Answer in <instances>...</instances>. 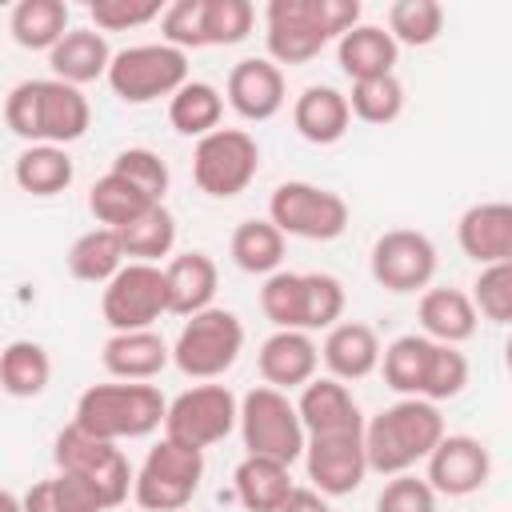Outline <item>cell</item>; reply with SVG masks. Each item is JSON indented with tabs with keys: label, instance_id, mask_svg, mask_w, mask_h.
Returning <instances> with one entry per match:
<instances>
[{
	"label": "cell",
	"instance_id": "cell-1",
	"mask_svg": "<svg viewBox=\"0 0 512 512\" xmlns=\"http://www.w3.org/2000/svg\"><path fill=\"white\" fill-rule=\"evenodd\" d=\"M360 24V0H268L264 48L272 64H308Z\"/></svg>",
	"mask_w": 512,
	"mask_h": 512
},
{
	"label": "cell",
	"instance_id": "cell-2",
	"mask_svg": "<svg viewBox=\"0 0 512 512\" xmlns=\"http://www.w3.org/2000/svg\"><path fill=\"white\" fill-rule=\"evenodd\" d=\"M4 124L24 144H72L92 124V104L76 84L56 76L48 80H20L4 96Z\"/></svg>",
	"mask_w": 512,
	"mask_h": 512
},
{
	"label": "cell",
	"instance_id": "cell-3",
	"mask_svg": "<svg viewBox=\"0 0 512 512\" xmlns=\"http://www.w3.org/2000/svg\"><path fill=\"white\" fill-rule=\"evenodd\" d=\"M444 436V416L432 400L400 396L396 404L380 408L364 428L368 468L380 476H404L420 460H428Z\"/></svg>",
	"mask_w": 512,
	"mask_h": 512
},
{
	"label": "cell",
	"instance_id": "cell-4",
	"mask_svg": "<svg viewBox=\"0 0 512 512\" xmlns=\"http://www.w3.org/2000/svg\"><path fill=\"white\" fill-rule=\"evenodd\" d=\"M168 416V400L156 384L144 380H116V384H92L76 400V424L100 440H140L152 436Z\"/></svg>",
	"mask_w": 512,
	"mask_h": 512
},
{
	"label": "cell",
	"instance_id": "cell-5",
	"mask_svg": "<svg viewBox=\"0 0 512 512\" xmlns=\"http://www.w3.org/2000/svg\"><path fill=\"white\" fill-rule=\"evenodd\" d=\"M240 440L248 456H268L280 464H296L308 448V432L300 420V408L288 400V392L272 384H256L240 400Z\"/></svg>",
	"mask_w": 512,
	"mask_h": 512
},
{
	"label": "cell",
	"instance_id": "cell-6",
	"mask_svg": "<svg viewBox=\"0 0 512 512\" xmlns=\"http://www.w3.org/2000/svg\"><path fill=\"white\" fill-rule=\"evenodd\" d=\"M244 348V324L228 308H204L184 320L176 344H172V364L188 380H216L224 376Z\"/></svg>",
	"mask_w": 512,
	"mask_h": 512
},
{
	"label": "cell",
	"instance_id": "cell-7",
	"mask_svg": "<svg viewBox=\"0 0 512 512\" xmlns=\"http://www.w3.org/2000/svg\"><path fill=\"white\" fill-rule=\"evenodd\" d=\"M200 480H204V452L164 436L160 444L148 448L144 464L136 468L132 496L144 512H180L200 492Z\"/></svg>",
	"mask_w": 512,
	"mask_h": 512
},
{
	"label": "cell",
	"instance_id": "cell-8",
	"mask_svg": "<svg viewBox=\"0 0 512 512\" xmlns=\"http://www.w3.org/2000/svg\"><path fill=\"white\" fill-rule=\"evenodd\" d=\"M188 84V52L172 44H132L112 56L108 88L124 104H152L160 96H176Z\"/></svg>",
	"mask_w": 512,
	"mask_h": 512
},
{
	"label": "cell",
	"instance_id": "cell-9",
	"mask_svg": "<svg viewBox=\"0 0 512 512\" xmlns=\"http://www.w3.org/2000/svg\"><path fill=\"white\" fill-rule=\"evenodd\" d=\"M260 172V144L244 128H216L196 140L192 152V180L212 200L240 196Z\"/></svg>",
	"mask_w": 512,
	"mask_h": 512
},
{
	"label": "cell",
	"instance_id": "cell-10",
	"mask_svg": "<svg viewBox=\"0 0 512 512\" xmlns=\"http://www.w3.org/2000/svg\"><path fill=\"white\" fill-rule=\"evenodd\" d=\"M268 220L284 236L336 240L348 228V200L340 192L308 184V180H284L268 196Z\"/></svg>",
	"mask_w": 512,
	"mask_h": 512
},
{
	"label": "cell",
	"instance_id": "cell-11",
	"mask_svg": "<svg viewBox=\"0 0 512 512\" xmlns=\"http://www.w3.org/2000/svg\"><path fill=\"white\" fill-rule=\"evenodd\" d=\"M164 312H172V304H168V276L160 264L128 260L100 292V316L112 332H144Z\"/></svg>",
	"mask_w": 512,
	"mask_h": 512
},
{
	"label": "cell",
	"instance_id": "cell-12",
	"mask_svg": "<svg viewBox=\"0 0 512 512\" xmlns=\"http://www.w3.org/2000/svg\"><path fill=\"white\" fill-rule=\"evenodd\" d=\"M52 460H56V472H72V476L92 480L108 496L112 508H120L128 500V488L136 484V472H132L128 456L112 440H100V436L84 432L76 420L56 432Z\"/></svg>",
	"mask_w": 512,
	"mask_h": 512
},
{
	"label": "cell",
	"instance_id": "cell-13",
	"mask_svg": "<svg viewBox=\"0 0 512 512\" xmlns=\"http://www.w3.org/2000/svg\"><path fill=\"white\" fill-rule=\"evenodd\" d=\"M232 428H240V400L228 384H196L168 400L164 436L176 444L204 452L208 444H220Z\"/></svg>",
	"mask_w": 512,
	"mask_h": 512
},
{
	"label": "cell",
	"instance_id": "cell-14",
	"mask_svg": "<svg viewBox=\"0 0 512 512\" xmlns=\"http://www.w3.org/2000/svg\"><path fill=\"white\" fill-rule=\"evenodd\" d=\"M436 244L416 232V228H388L376 236L372 256H368V272L380 288L404 296V292H420L432 284L436 276Z\"/></svg>",
	"mask_w": 512,
	"mask_h": 512
},
{
	"label": "cell",
	"instance_id": "cell-15",
	"mask_svg": "<svg viewBox=\"0 0 512 512\" xmlns=\"http://www.w3.org/2000/svg\"><path fill=\"white\" fill-rule=\"evenodd\" d=\"M424 464H428L424 480L436 488V496H472L492 476V456H488L484 440H476L468 432H448Z\"/></svg>",
	"mask_w": 512,
	"mask_h": 512
},
{
	"label": "cell",
	"instance_id": "cell-16",
	"mask_svg": "<svg viewBox=\"0 0 512 512\" xmlns=\"http://www.w3.org/2000/svg\"><path fill=\"white\" fill-rule=\"evenodd\" d=\"M300 420L308 440H328V436H364L368 420L356 404V396L348 392L344 380L336 376H316L312 384L300 388Z\"/></svg>",
	"mask_w": 512,
	"mask_h": 512
},
{
	"label": "cell",
	"instance_id": "cell-17",
	"mask_svg": "<svg viewBox=\"0 0 512 512\" xmlns=\"http://www.w3.org/2000/svg\"><path fill=\"white\" fill-rule=\"evenodd\" d=\"M304 468L316 492L324 496H352L368 468V452H364V436H328V440H308L304 448Z\"/></svg>",
	"mask_w": 512,
	"mask_h": 512
},
{
	"label": "cell",
	"instance_id": "cell-18",
	"mask_svg": "<svg viewBox=\"0 0 512 512\" xmlns=\"http://www.w3.org/2000/svg\"><path fill=\"white\" fill-rule=\"evenodd\" d=\"M284 72L280 64H272L268 56H248L240 64H232L228 80H224V96H228V108L240 116V120H272L280 108H284Z\"/></svg>",
	"mask_w": 512,
	"mask_h": 512
},
{
	"label": "cell",
	"instance_id": "cell-19",
	"mask_svg": "<svg viewBox=\"0 0 512 512\" xmlns=\"http://www.w3.org/2000/svg\"><path fill=\"white\" fill-rule=\"evenodd\" d=\"M456 244L480 268L512 260V200H484L460 212Z\"/></svg>",
	"mask_w": 512,
	"mask_h": 512
},
{
	"label": "cell",
	"instance_id": "cell-20",
	"mask_svg": "<svg viewBox=\"0 0 512 512\" xmlns=\"http://www.w3.org/2000/svg\"><path fill=\"white\" fill-rule=\"evenodd\" d=\"M256 368L264 376V384L288 392V388H304L316 380L320 368V348L308 332H292V328H276L260 352H256Z\"/></svg>",
	"mask_w": 512,
	"mask_h": 512
},
{
	"label": "cell",
	"instance_id": "cell-21",
	"mask_svg": "<svg viewBox=\"0 0 512 512\" xmlns=\"http://www.w3.org/2000/svg\"><path fill=\"white\" fill-rule=\"evenodd\" d=\"M320 360L328 368V376L352 384V380H364L380 368L384 360V348H380V336L360 324V320H340L336 328H328L324 344H320Z\"/></svg>",
	"mask_w": 512,
	"mask_h": 512
},
{
	"label": "cell",
	"instance_id": "cell-22",
	"mask_svg": "<svg viewBox=\"0 0 512 512\" xmlns=\"http://www.w3.org/2000/svg\"><path fill=\"white\" fill-rule=\"evenodd\" d=\"M172 360V348L164 344L160 332L144 328V332H112L100 348V364L108 376L116 380H152L156 372H164Z\"/></svg>",
	"mask_w": 512,
	"mask_h": 512
},
{
	"label": "cell",
	"instance_id": "cell-23",
	"mask_svg": "<svg viewBox=\"0 0 512 512\" xmlns=\"http://www.w3.org/2000/svg\"><path fill=\"white\" fill-rule=\"evenodd\" d=\"M420 332L436 344H464L476 336V324H480V312H476V300L472 292H460V288H424L420 296Z\"/></svg>",
	"mask_w": 512,
	"mask_h": 512
},
{
	"label": "cell",
	"instance_id": "cell-24",
	"mask_svg": "<svg viewBox=\"0 0 512 512\" xmlns=\"http://www.w3.org/2000/svg\"><path fill=\"white\" fill-rule=\"evenodd\" d=\"M352 124V108H348V96L336 92L332 84H308L296 104H292V128L308 140V144H336L344 140Z\"/></svg>",
	"mask_w": 512,
	"mask_h": 512
},
{
	"label": "cell",
	"instance_id": "cell-25",
	"mask_svg": "<svg viewBox=\"0 0 512 512\" xmlns=\"http://www.w3.org/2000/svg\"><path fill=\"white\" fill-rule=\"evenodd\" d=\"M336 60L352 84L376 80V76H392L396 60H400V44L380 24H356L352 32H344L336 40Z\"/></svg>",
	"mask_w": 512,
	"mask_h": 512
},
{
	"label": "cell",
	"instance_id": "cell-26",
	"mask_svg": "<svg viewBox=\"0 0 512 512\" xmlns=\"http://www.w3.org/2000/svg\"><path fill=\"white\" fill-rule=\"evenodd\" d=\"M112 48L104 40L100 28H72L52 52H48V64H52V76L64 80V84H92V80H108V68H112Z\"/></svg>",
	"mask_w": 512,
	"mask_h": 512
},
{
	"label": "cell",
	"instance_id": "cell-27",
	"mask_svg": "<svg viewBox=\"0 0 512 512\" xmlns=\"http://www.w3.org/2000/svg\"><path fill=\"white\" fill-rule=\"evenodd\" d=\"M168 276V304L176 316H196L204 308H212V296L220 288V272L216 260L208 252H180L164 264Z\"/></svg>",
	"mask_w": 512,
	"mask_h": 512
},
{
	"label": "cell",
	"instance_id": "cell-28",
	"mask_svg": "<svg viewBox=\"0 0 512 512\" xmlns=\"http://www.w3.org/2000/svg\"><path fill=\"white\" fill-rule=\"evenodd\" d=\"M232 488L244 512H276L292 496L296 484H292L288 464L268 460V456H244L232 472Z\"/></svg>",
	"mask_w": 512,
	"mask_h": 512
},
{
	"label": "cell",
	"instance_id": "cell-29",
	"mask_svg": "<svg viewBox=\"0 0 512 512\" xmlns=\"http://www.w3.org/2000/svg\"><path fill=\"white\" fill-rule=\"evenodd\" d=\"M432 352H436V340H428L424 332L396 336V340L384 348V360H380L384 384H388L396 396H420V400H424Z\"/></svg>",
	"mask_w": 512,
	"mask_h": 512
},
{
	"label": "cell",
	"instance_id": "cell-30",
	"mask_svg": "<svg viewBox=\"0 0 512 512\" xmlns=\"http://www.w3.org/2000/svg\"><path fill=\"white\" fill-rule=\"evenodd\" d=\"M8 32L28 52H52L72 28H68V4L64 0H20L8 12Z\"/></svg>",
	"mask_w": 512,
	"mask_h": 512
},
{
	"label": "cell",
	"instance_id": "cell-31",
	"mask_svg": "<svg viewBox=\"0 0 512 512\" xmlns=\"http://www.w3.org/2000/svg\"><path fill=\"white\" fill-rule=\"evenodd\" d=\"M124 264H128V252L120 244V232L104 228V224L88 228L68 248V272L76 280H84V284H108Z\"/></svg>",
	"mask_w": 512,
	"mask_h": 512
},
{
	"label": "cell",
	"instance_id": "cell-32",
	"mask_svg": "<svg viewBox=\"0 0 512 512\" xmlns=\"http://www.w3.org/2000/svg\"><path fill=\"white\" fill-rule=\"evenodd\" d=\"M12 176L28 196H56V192H64L72 184L76 164L60 144H28L16 156Z\"/></svg>",
	"mask_w": 512,
	"mask_h": 512
},
{
	"label": "cell",
	"instance_id": "cell-33",
	"mask_svg": "<svg viewBox=\"0 0 512 512\" xmlns=\"http://www.w3.org/2000/svg\"><path fill=\"white\" fill-rule=\"evenodd\" d=\"M220 116H224V96H220V88L208 84V80H188V84L168 100V124H172L180 136L204 140L208 132L220 128Z\"/></svg>",
	"mask_w": 512,
	"mask_h": 512
},
{
	"label": "cell",
	"instance_id": "cell-34",
	"mask_svg": "<svg viewBox=\"0 0 512 512\" xmlns=\"http://www.w3.org/2000/svg\"><path fill=\"white\" fill-rule=\"evenodd\" d=\"M228 252H232L240 272L272 276L284 264V232L272 220H244V224H236Z\"/></svg>",
	"mask_w": 512,
	"mask_h": 512
},
{
	"label": "cell",
	"instance_id": "cell-35",
	"mask_svg": "<svg viewBox=\"0 0 512 512\" xmlns=\"http://www.w3.org/2000/svg\"><path fill=\"white\" fill-rule=\"evenodd\" d=\"M52 380V360L44 352V344L36 340H12L0 352V384L12 400H32L48 388Z\"/></svg>",
	"mask_w": 512,
	"mask_h": 512
},
{
	"label": "cell",
	"instance_id": "cell-36",
	"mask_svg": "<svg viewBox=\"0 0 512 512\" xmlns=\"http://www.w3.org/2000/svg\"><path fill=\"white\" fill-rule=\"evenodd\" d=\"M152 204H156L152 196H144L132 180H124V176L112 172V168H108V172L92 184V192H88V212H92L104 228H124V224H132L136 216H144Z\"/></svg>",
	"mask_w": 512,
	"mask_h": 512
},
{
	"label": "cell",
	"instance_id": "cell-37",
	"mask_svg": "<svg viewBox=\"0 0 512 512\" xmlns=\"http://www.w3.org/2000/svg\"><path fill=\"white\" fill-rule=\"evenodd\" d=\"M116 232H120L128 260H140V264H156L160 256H172V248H176V216L164 204H152L144 216H136L132 224H124Z\"/></svg>",
	"mask_w": 512,
	"mask_h": 512
},
{
	"label": "cell",
	"instance_id": "cell-38",
	"mask_svg": "<svg viewBox=\"0 0 512 512\" xmlns=\"http://www.w3.org/2000/svg\"><path fill=\"white\" fill-rule=\"evenodd\" d=\"M388 32L396 44L428 48L444 32V8L436 0H396L388 4Z\"/></svg>",
	"mask_w": 512,
	"mask_h": 512
},
{
	"label": "cell",
	"instance_id": "cell-39",
	"mask_svg": "<svg viewBox=\"0 0 512 512\" xmlns=\"http://www.w3.org/2000/svg\"><path fill=\"white\" fill-rule=\"evenodd\" d=\"M348 108L364 124H392L404 112V84L396 80V72L376 80H356L348 92Z\"/></svg>",
	"mask_w": 512,
	"mask_h": 512
},
{
	"label": "cell",
	"instance_id": "cell-40",
	"mask_svg": "<svg viewBox=\"0 0 512 512\" xmlns=\"http://www.w3.org/2000/svg\"><path fill=\"white\" fill-rule=\"evenodd\" d=\"M260 312L272 320V328L304 332V272H272L260 288Z\"/></svg>",
	"mask_w": 512,
	"mask_h": 512
},
{
	"label": "cell",
	"instance_id": "cell-41",
	"mask_svg": "<svg viewBox=\"0 0 512 512\" xmlns=\"http://www.w3.org/2000/svg\"><path fill=\"white\" fill-rule=\"evenodd\" d=\"M344 284L332 272H304V332H328L344 316Z\"/></svg>",
	"mask_w": 512,
	"mask_h": 512
},
{
	"label": "cell",
	"instance_id": "cell-42",
	"mask_svg": "<svg viewBox=\"0 0 512 512\" xmlns=\"http://www.w3.org/2000/svg\"><path fill=\"white\" fill-rule=\"evenodd\" d=\"M256 8L248 0H204V48H228L248 40Z\"/></svg>",
	"mask_w": 512,
	"mask_h": 512
},
{
	"label": "cell",
	"instance_id": "cell-43",
	"mask_svg": "<svg viewBox=\"0 0 512 512\" xmlns=\"http://www.w3.org/2000/svg\"><path fill=\"white\" fill-rule=\"evenodd\" d=\"M112 172H120L124 180H132V184H136L144 196H152L156 204H164V192H168V184H172L168 164H164L152 148H124V152H116Z\"/></svg>",
	"mask_w": 512,
	"mask_h": 512
},
{
	"label": "cell",
	"instance_id": "cell-44",
	"mask_svg": "<svg viewBox=\"0 0 512 512\" xmlns=\"http://www.w3.org/2000/svg\"><path fill=\"white\" fill-rule=\"evenodd\" d=\"M472 300H476V312L484 320L512 324V260L480 268V276L472 284Z\"/></svg>",
	"mask_w": 512,
	"mask_h": 512
},
{
	"label": "cell",
	"instance_id": "cell-45",
	"mask_svg": "<svg viewBox=\"0 0 512 512\" xmlns=\"http://www.w3.org/2000/svg\"><path fill=\"white\" fill-rule=\"evenodd\" d=\"M468 384V356L456 344H436L432 352V368H428V384H424V400L440 404L460 396Z\"/></svg>",
	"mask_w": 512,
	"mask_h": 512
},
{
	"label": "cell",
	"instance_id": "cell-46",
	"mask_svg": "<svg viewBox=\"0 0 512 512\" xmlns=\"http://www.w3.org/2000/svg\"><path fill=\"white\" fill-rule=\"evenodd\" d=\"M88 16L100 32H128V28L160 20L164 8H160V0H92Z\"/></svg>",
	"mask_w": 512,
	"mask_h": 512
},
{
	"label": "cell",
	"instance_id": "cell-47",
	"mask_svg": "<svg viewBox=\"0 0 512 512\" xmlns=\"http://www.w3.org/2000/svg\"><path fill=\"white\" fill-rule=\"evenodd\" d=\"M376 512H436V488L424 476H388L376 496Z\"/></svg>",
	"mask_w": 512,
	"mask_h": 512
},
{
	"label": "cell",
	"instance_id": "cell-48",
	"mask_svg": "<svg viewBox=\"0 0 512 512\" xmlns=\"http://www.w3.org/2000/svg\"><path fill=\"white\" fill-rule=\"evenodd\" d=\"M160 32L164 44L188 52V48H204V0H176L164 8L160 16Z\"/></svg>",
	"mask_w": 512,
	"mask_h": 512
},
{
	"label": "cell",
	"instance_id": "cell-49",
	"mask_svg": "<svg viewBox=\"0 0 512 512\" xmlns=\"http://www.w3.org/2000/svg\"><path fill=\"white\" fill-rule=\"evenodd\" d=\"M276 512H332V504H328V496L316 492V488H292V496H288Z\"/></svg>",
	"mask_w": 512,
	"mask_h": 512
},
{
	"label": "cell",
	"instance_id": "cell-50",
	"mask_svg": "<svg viewBox=\"0 0 512 512\" xmlns=\"http://www.w3.org/2000/svg\"><path fill=\"white\" fill-rule=\"evenodd\" d=\"M24 512H64L60 500H56L52 476H48V480H36V484L24 492Z\"/></svg>",
	"mask_w": 512,
	"mask_h": 512
},
{
	"label": "cell",
	"instance_id": "cell-51",
	"mask_svg": "<svg viewBox=\"0 0 512 512\" xmlns=\"http://www.w3.org/2000/svg\"><path fill=\"white\" fill-rule=\"evenodd\" d=\"M0 508H4V512H24V496L4 492V496H0Z\"/></svg>",
	"mask_w": 512,
	"mask_h": 512
},
{
	"label": "cell",
	"instance_id": "cell-52",
	"mask_svg": "<svg viewBox=\"0 0 512 512\" xmlns=\"http://www.w3.org/2000/svg\"><path fill=\"white\" fill-rule=\"evenodd\" d=\"M504 364H508V372H512V332H508V340H504Z\"/></svg>",
	"mask_w": 512,
	"mask_h": 512
}]
</instances>
